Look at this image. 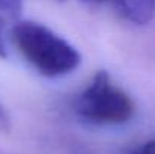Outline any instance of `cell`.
Returning <instances> with one entry per match:
<instances>
[{
    "instance_id": "6da1fadb",
    "label": "cell",
    "mask_w": 155,
    "mask_h": 154,
    "mask_svg": "<svg viewBox=\"0 0 155 154\" xmlns=\"http://www.w3.org/2000/svg\"><path fill=\"white\" fill-rule=\"evenodd\" d=\"M11 36L27 63L44 77L57 79L68 76L81 63L78 50L41 23L18 21Z\"/></svg>"
},
{
    "instance_id": "7a4b0ae2",
    "label": "cell",
    "mask_w": 155,
    "mask_h": 154,
    "mask_svg": "<svg viewBox=\"0 0 155 154\" xmlns=\"http://www.w3.org/2000/svg\"><path fill=\"white\" fill-rule=\"evenodd\" d=\"M74 110L78 118L95 125H120L134 116L136 104L107 71H98L75 98Z\"/></svg>"
},
{
    "instance_id": "3957f363",
    "label": "cell",
    "mask_w": 155,
    "mask_h": 154,
    "mask_svg": "<svg viewBox=\"0 0 155 154\" xmlns=\"http://www.w3.org/2000/svg\"><path fill=\"white\" fill-rule=\"evenodd\" d=\"M94 5H107L110 6L120 18L137 24H148L155 12V0H83Z\"/></svg>"
},
{
    "instance_id": "277c9868",
    "label": "cell",
    "mask_w": 155,
    "mask_h": 154,
    "mask_svg": "<svg viewBox=\"0 0 155 154\" xmlns=\"http://www.w3.org/2000/svg\"><path fill=\"white\" fill-rule=\"evenodd\" d=\"M23 0H0V57L8 56V39L20 21Z\"/></svg>"
},
{
    "instance_id": "5b68a950",
    "label": "cell",
    "mask_w": 155,
    "mask_h": 154,
    "mask_svg": "<svg viewBox=\"0 0 155 154\" xmlns=\"http://www.w3.org/2000/svg\"><path fill=\"white\" fill-rule=\"evenodd\" d=\"M128 154H155V139L139 145L137 148H133Z\"/></svg>"
},
{
    "instance_id": "8992f818",
    "label": "cell",
    "mask_w": 155,
    "mask_h": 154,
    "mask_svg": "<svg viewBox=\"0 0 155 154\" xmlns=\"http://www.w3.org/2000/svg\"><path fill=\"white\" fill-rule=\"evenodd\" d=\"M5 122H6V115H5V112H3V107L0 106V125L5 124Z\"/></svg>"
}]
</instances>
